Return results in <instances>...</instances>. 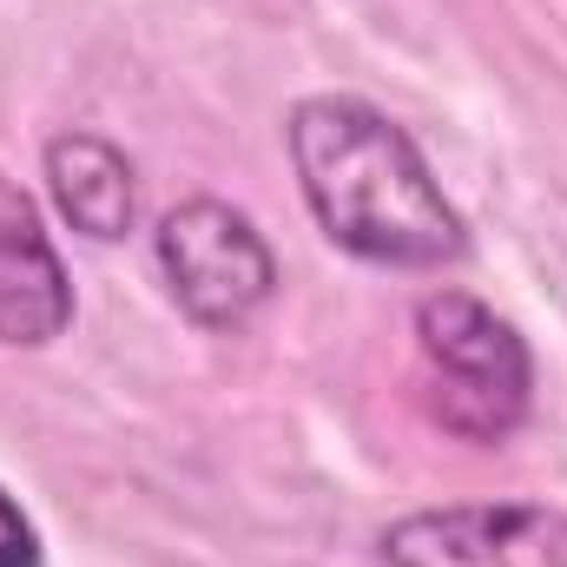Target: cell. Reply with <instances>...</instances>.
Listing matches in <instances>:
<instances>
[{"label": "cell", "instance_id": "cell-7", "mask_svg": "<svg viewBox=\"0 0 567 567\" xmlns=\"http://www.w3.org/2000/svg\"><path fill=\"white\" fill-rule=\"evenodd\" d=\"M0 567H40V535L7 488H0Z\"/></svg>", "mask_w": 567, "mask_h": 567}, {"label": "cell", "instance_id": "cell-3", "mask_svg": "<svg viewBox=\"0 0 567 567\" xmlns=\"http://www.w3.org/2000/svg\"><path fill=\"white\" fill-rule=\"evenodd\" d=\"M158 271L172 303L198 330H238L265 310L278 258L258 238V225L225 198H185L158 218Z\"/></svg>", "mask_w": 567, "mask_h": 567}, {"label": "cell", "instance_id": "cell-2", "mask_svg": "<svg viewBox=\"0 0 567 567\" xmlns=\"http://www.w3.org/2000/svg\"><path fill=\"white\" fill-rule=\"evenodd\" d=\"M416 350L429 363V416L475 442L495 449L508 442L528 396H535V357L508 317H495L468 290H429L416 303Z\"/></svg>", "mask_w": 567, "mask_h": 567}, {"label": "cell", "instance_id": "cell-1", "mask_svg": "<svg viewBox=\"0 0 567 567\" xmlns=\"http://www.w3.org/2000/svg\"><path fill=\"white\" fill-rule=\"evenodd\" d=\"M284 140L310 218L350 258L390 271H442L468 251L455 205L442 198L429 158L390 113L343 93H317L290 106Z\"/></svg>", "mask_w": 567, "mask_h": 567}, {"label": "cell", "instance_id": "cell-4", "mask_svg": "<svg viewBox=\"0 0 567 567\" xmlns=\"http://www.w3.org/2000/svg\"><path fill=\"white\" fill-rule=\"evenodd\" d=\"M390 567H567V508L449 502L383 528Z\"/></svg>", "mask_w": 567, "mask_h": 567}, {"label": "cell", "instance_id": "cell-5", "mask_svg": "<svg viewBox=\"0 0 567 567\" xmlns=\"http://www.w3.org/2000/svg\"><path fill=\"white\" fill-rule=\"evenodd\" d=\"M73 323V284L40 231L33 198L0 172V343L13 350H47Z\"/></svg>", "mask_w": 567, "mask_h": 567}, {"label": "cell", "instance_id": "cell-6", "mask_svg": "<svg viewBox=\"0 0 567 567\" xmlns=\"http://www.w3.org/2000/svg\"><path fill=\"white\" fill-rule=\"evenodd\" d=\"M47 192L60 205V218L100 245L126 238L133 231V205H140V185H133V165L126 152L100 133H60L47 145Z\"/></svg>", "mask_w": 567, "mask_h": 567}]
</instances>
